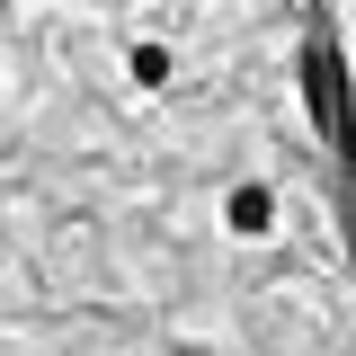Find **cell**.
<instances>
[{
	"mask_svg": "<svg viewBox=\"0 0 356 356\" xmlns=\"http://www.w3.org/2000/svg\"><path fill=\"white\" fill-rule=\"evenodd\" d=\"M276 222H285V196L267 178H232L222 187V241H276Z\"/></svg>",
	"mask_w": 356,
	"mask_h": 356,
	"instance_id": "1",
	"label": "cell"
},
{
	"mask_svg": "<svg viewBox=\"0 0 356 356\" xmlns=\"http://www.w3.org/2000/svg\"><path fill=\"white\" fill-rule=\"evenodd\" d=\"M125 81L143 89V98H161V89L178 81V44H170V36H152V27H143V36L125 44Z\"/></svg>",
	"mask_w": 356,
	"mask_h": 356,
	"instance_id": "2",
	"label": "cell"
}]
</instances>
